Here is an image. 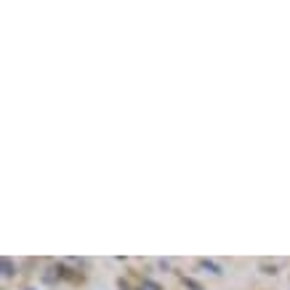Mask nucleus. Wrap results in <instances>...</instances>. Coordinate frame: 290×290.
I'll use <instances>...</instances> for the list:
<instances>
[{"label":"nucleus","instance_id":"nucleus-1","mask_svg":"<svg viewBox=\"0 0 290 290\" xmlns=\"http://www.w3.org/2000/svg\"><path fill=\"white\" fill-rule=\"evenodd\" d=\"M56 277H59V280H70V282H83V274H80V272L67 269L64 264H59V266H56Z\"/></svg>","mask_w":290,"mask_h":290},{"label":"nucleus","instance_id":"nucleus-2","mask_svg":"<svg viewBox=\"0 0 290 290\" xmlns=\"http://www.w3.org/2000/svg\"><path fill=\"white\" fill-rule=\"evenodd\" d=\"M200 264L205 266V269H210V272H213V274H221V266H216L213 261H200Z\"/></svg>","mask_w":290,"mask_h":290},{"label":"nucleus","instance_id":"nucleus-3","mask_svg":"<svg viewBox=\"0 0 290 290\" xmlns=\"http://www.w3.org/2000/svg\"><path fill=\"white\" fill-rule=\"evenodd\" d=\"M3 269H5V272H3L5 277H11V274H14V272H11V258H3Z\"/></svg>","mask_w":290,"mask_h":290}]
</instances>
